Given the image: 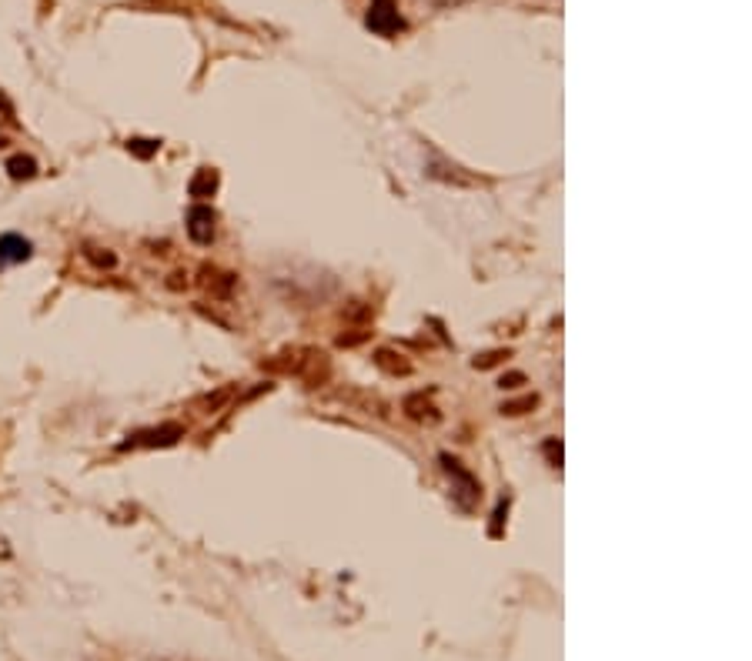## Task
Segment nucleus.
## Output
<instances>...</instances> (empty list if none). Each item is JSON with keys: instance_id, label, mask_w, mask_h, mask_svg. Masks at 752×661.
I'll list each match as a JSON object with an SVG mask.
<instances>
[{"instance_id": "1", "label": "nucleus", "mask_w": 752, "mask_h": 661, "mask_svg": "<svg viewBox=\"0 0 752 661\" xmlns=\"http://www.w3.org/2000/svg\"><path fill=\"white\" fill-rule=\"evenodd\" d=\"M368 27H371L375 34H385V37L395 34L398 27H401L395 0H375V3H371V14H368Z\"/></svg>"}, {"instance_id": "2", "label": "nucleus", "mask_w": 752, "mask_h": 661, "mask_svg": "<svg viewBox=\"0 0 752 661\" xmlns=\"http://www.w3.org/2000/svg\"><path fill=\"white\" fill-rule=\"evenodd\" d=\"M184 435L177 424H161V428H150V431H137L131 435V441H124L121 448H154V444H174L177 437Z\"/></svg>"}, {"instance_id": "3", "label": "nucleus", "mask_w": 752, "mask_h": 661, "mask_svg": "<svg viewBox=\"0 0 752 661\" xmlns=\"http://www.w3.org/2000/svg\"><path fill=\"white\" fill-rule=\"evenodd\" d=\"M188 234L194 244H211V237H214V210L204 208V204H198V208H191L188 214Z\"/></svg>"}, {"instance_id": "4", "label": "nucleus", "mask_w": 752, "mask_h": 661, "mask_svg": "<svg viewBox=\"0 0 752 661\" xmlns=\"http://www.w3.org/2000/svg\"><path fill=\"white\" fill-rule=\"evenodd\" d=\"M34 254V244L20 234H0V264H24Z\"/></svg>"}, {"instance_id": "5", "label": "nucleus", "mask_w": 752, "mask_h": 661, "mask_svg": "<svg viewBox=\"0 0 752 661\" xmlns=\"http://www.w3.org/2000/svg\"><path fill=\"white\" fill-rule=\"evenodd\" d=\"M7 174H10L14 181H30V177L37 174V161L27 157V154H17V157L7 161Z\"/></svg>"}, {"instance_id": "6", "label": "nucleus", "mask_w": 752, "mask_h": 661, "mask_svg": "<svg viewBox=\"0 0 752 661\" xmlns=\"http://www.w3.org/2000/svg\"><path fill=\"white\" fill-rule=\"evenodd\" d=\"M218 188V174L211 167H201L198 170V177L191 181V197H211Z\"/></svg>"}, {"instance_id": "7", "label": "nucleus", "mask_w": 752, "mask_h": 661, "mask_svg": "<svg viewBox=\"0 0 752 661\" xmlns=\"http://www.w3.org/2000/svg\"><path fill=\"white\" fill-rule=\"evenodd\" d=\"M157 147H161V144H157V141H148V137H131V141H128V151L137 154L141 161L154 157V154H157Z\"/></svg>"}, {"instance_id": "8", "label": "nucleus", "mask_w": 752, "mask_h": 661, "mask_svg": "<svg viewBox=\"0 0 752 661\" xmlns=\"http://www.w3.org/2000/svg\"><path fill=\"white\" fill-rule=\"evenodd\" d=\"M84 257H87L94 267H114L117 264V257H114L111 251H100V247H84Z\"/></svg>"}]
</instances>
